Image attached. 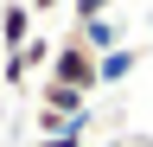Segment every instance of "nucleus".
Instances as JSON below:
<instances>
[{
  "instance_id": "423d86ee",
  "label": "nucleus",
  "mask_w": 153,
  "mask_h": 147,
  "mask_svg": "<svg viewBox=\"0 0 153 147\" xmlns=\"http://www.w3.org/2000/svg\"><path fill=\"white\" fill-rule=\"evenodd\" d=\"M13 58H19V70H26V77H32V70H45V64H51V39H45V32H32V39L19 45Z\"/></svg>"
},
{
  "instance_id": "f03ea898",
  "label": "nucleus",
  "mask_w": 153,
  "mask_h": 147,
  "mask_svg": "<svg viewBox=\"0 0 153 147\" xmlns=\"http://www.w3.org/2000/svg\"><path fill=\"white\" fill-rule=\"evenodd\" d=\"M70 39L83 45L89 58H108V51H121V45H128V32H121V19L108 13V19H83V26L70 32Z\"/></svg>"
},
{
  "instance_id": "1a4fd4ad",
  "label": "nucleus",
  "mask_w": 153,
  "mask_h": 147,
  "mask_svg": "<svg viewBox=\"0 0 153 147\" xmlns=\"http://www.w3.org/2000/svg\"><path fill=\"white\" fill-rule=\"evenodd\" d=\"M0 83H7V90H19V83H26V70H19V58H0Z\"/></svg>"
},
{
  "instance_id": "9b49d317",
  "label": "nucleus",
  "mask_w": 153,
  "mask_h": 147,
  "mask_svg": "<svg viewBox=\"0 0 153 147\" xmlns=\"http://www.w3.org/2000/svg\"><path fill=\"white\" fill-rule=\"evenodd\" d=\"M26 7H32V19H38V13H57L64 0H26Z\"/></svg>"
},
{
  "instance_id": "7ed1b4c3",
  "label": "nucleus",
  "mask_w": 153,
  "mask_h": 147,
  "mask_svg": "<svg viewBox=\"0 0 153 147\" xmlns=\"http://www.w3.org/2000/svg\"><path fill=\"white\" fill-rule=\"evenodd\" d=\"M32 32H38L32 26V7H26V0H7V7H0V58H13Z\"/></svg>"
},
{
  "instance_id": "9d476101",
  "label": "nucleus",
  "mask_w": 153,
  "mask_h": 147,
  "mask_svg": "<svg viewBox=\"0 0 153 147\" xmlns=\"http://www.w3.org/2000/svg\"><path fill=\"white\" fill-rule=\"evenodd\" d=\"M108 147H153V141H140V134H108Z\"/></svg>"
},
{
  "instance_id": "6e6552de",
  "label": "nucleus",
  "mask_w": 153,
  "mask_h": 147,
  "mask_svg": "<svg viewBox=\"0 0 153 147\" xmlns=\"http://www.w3.org/2000/svg\"><path fill=\"white\" fill-rule=\"evenodd\" d=\"M83 128H89V115H76V122H64L51 141H38V147H83Z\"/></svg>"
},
{
  "instance_id": "0eeeda50",
  "label": "nucleus",
  "mask_w": 153,
  "mask_h": 147,
  "mask_svg": "<svg viewBox=\"0 0 153 147\" xmlns=\"http://www.w3.org/2000/svg\"><path fill=\"white\" fill-rule=\"evenodd\" d=\"M121 7V0H70V19L83 26V19H108V13Z\"/></svg>"
},
{
  "instance_id": "f257e3e1",
  "label": "nucleus",
  "mask_w": 153,
  "mask_h": 147,
  "mask_svg": "<svg viewBox=\"0 0 153 147\" xmlns=\"http://www.w3.org/2000/svg\"><path fill=\"white\" fill-rule=\"evenodd\" d=\"M45 77H51V83H64V90H76V96H89V90H96V58H89L76 39H64V45H51Z\"/></svg>"
},
{
  "instance_id": "20e7f679",
  "label": "nucleus",
  "mask_w": 153,
  "mask_h": 147,
  "mask_svg": "<svg viewBox=\"0 0 153 147\" xmlns=\"http://www.w3.org/2000/svg\"><path fill=\"white\" fill-rule=\"evenodd\" d=\"M38 109H51V115H64V122H76V115H89V96H76V90H64V83H38Z\"/></svg>"
},
{
  "instance_id": "39448f33",
  "label": "nucleus",
  "mask_w": 153,
  "mask_h": 147,
  "mask_svg": "<svg viewBox=\"0 0 153 147\" xmlns=\"http://www.w3.org/2000/svg\"><path fill=\"white\" fill-rule=\"evenodd\" d=\"M134 70H140V51H134V45H121V51H108V58H96V90H115V83H128L134 77Z\"/></svg>"
}]
</instances>
